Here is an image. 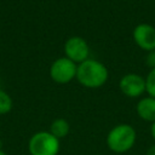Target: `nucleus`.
Here are the masks:
<instances>
[{"label":"nucleus","mask_w":155,"mask_h":155,"mask_svg":"<svg viewBox=\"0 0 155 155\" xmlns=\"http://www.w3.org/2000/svg\"><path fill=\"white\" fill-rule=\"evenodd\" d=\"M61 143L50 131H39L34 133L28 142L30 155H57Z\"/></svg>","instance_id":"7ed1b4c3"},{"label":"nucleus","mask_w":155,"mask_h":155,"mask_svg":"<svg viewBox=\"0 0 155 155\" xmlns=\"http://www.w3.org/2000/svg\"><path fill=\"white\" fill-rule=\"evenodd\" d=\"M137 140V133L133 126L120 124L114 126L107 134V147L116 154H125L133 148Z\"/></svg>","instance_id":"f03ea898"},{"label":"nucleus","mask_w":155,"mask_h":155,"mask_svg":"<svg viewBox=\"0 0 155 155\" xmlns=\"http://www.w3.org/2000/svg\"><path fill=\"white\" fill-rule=\"evenodd\" d=\"M145 92L148 96L155 98V68L150 69L145 78Z\"/></svg>","instance_id":"9b49d317"},{"label":"nucleus","mask_w":155,"mask_h":155,"mask_svg":"<svg viewBox=\"0 0 155 155\" xmlns=\"http://www.w3.org/2000/svg\"><path fill=\"white\" fill-rule=\"evenodd\" d=\"M136 111L142 120L154 122L155 121V98L147 96L139 99L136 105Z\"/></svg>","instance_id":"6e6552de"},{"label":"nucleus","mask_w":155,"mask_h":155,"mask_svg":"<svg viewBox=\"0 0 155 155\" xmlns=\"http://www.w3.org/2000/svg\"><path fill=\"white\" fill-rule=\"evenodd\" d=\"M134 44L143 51L149 52L155 50V27L149 23H139L132 31Z\"/></svg>","instance_id":"0eeeda50"},{"label":"nucleus","mask_w":155,"mask_h":155,"mask_svg":"<svg viewBox=\"0 0 155 155\" xmlns=\"http://www.w3.org/2000/svg\"><path fill=\"white\" fill-rule=\"evenodd\" d=\"M0 155H7V154H6V153H5V151H2V150H1V149H0Z\"/></svg>","instance_id":"2eb2a0df"},{"label":"nucleus","mask_w":155,"mask_h":155,"mask_svg":"<svg viewBox=\"0 0 155 155\" xmlns=\"http://www.w3.org/2000/svg\"><path fill=\"white\" fill-rule=\"evenodd\" d=\"M12 107H13V102L11 96L6 91L0 88V115H5L10 113L12 110Z\"/></svg>","instance_id":"9d476101"},{"label":"nucleus","mask_w":155,"mask_h":155,"mask_svg":"<svg viewBox=\"0 0 155 155\" xmlns=\"http://www.w3.org/2000/svg\"><path fill=\"white\" fill-rule=\"evenodd\" d=\"M56 138L61 139V138H64L68 136L69 131H70V125L69 122L63 119V117H58V119H54L51 125H50V130H48Z\"/></svg>","instance_id":"1a4fd4ad"},{"label":"nucleus","mask_w":155,"mask_h":155,"mask_svg":"<svg viewBox=\"0 0 155 155\" xmlns=\"http://www.w3.org/2000/svg\"><path fill=\"white\" fill-rule=\"evenodd\" d=\"M119 88L126 97H140L145 92V78L136 73L125 74L119 81Z\"/></svg>","instance_id":"423d86ee"},{"label":"nucleus","mask_w":155,"mask_h":155,"mask_svg":"<svg viewBox=\"0 0 155 155\" xmlns=\"http://www.w3.org/2000/svg\"><path fill=\"white\" fill-rule=\"evenodd\" d=\"M109 78L108 68L99 61L88 58L78 64L76 80L78 82L87 88L102 87Z\"/></svg>","instance_id":"f257e3e1"},{"label":"nucleus","mask_w":155,"mask_h":155,"mask_svg":"<svg viewBox=\"0 0 155 155\" xmlns=\"http://www.w3.org/2000/svg\"><path fill=\"white\" fill-rule=\"evenodd\" d=\"M63 51L64 57L69 58L76 64L88 59L90 56V46L87 41L81 36H70L67 39L63 46Z\"/></svg>","instance_id":"39448f33"},{"label":"nucleus","mask_w":155,"mask_h":155,"mask_svg":"<svg viewBox=\"0 0 155 155\" xmlns=\"http://www.w3.org/2000/svg\"><path fill=\"white\" fill-rule=\"evenodd\" d=\"M78 64L67 57H59L50 65V78L59 85H65L76 78Z\"/></svg>","instance_id":"20e7f679"},{"label":"nucleus","mask_w":155,"mask_h":155,"mask_svg":"<svg viewBox=\"0 0 155 155\" xmlns=\"http://www.w3.org/2000/svg\"><path fill=\"white\" fill-rule=\"evenodd\" d=\"M145 155H155V143L148 148V150H147V154H145Z\"/></svg>","instance_id":"ddd939ff"},{"label":"nucleus","mask_w":155,"mask_h":155,"mask_svg":"<svg viewBox=\"0 0 155 155\" xmlns=\"http://www.w3.org/2000/svg\"><path fill=\"white\" fill-rule=\"evenodd\" d=\"M144 62H145V64L150 69H154L155 68V50L147 52V54L144 57Z\"/></svg>","instance_id":"f8f14e48"},{"label":"nucleus","mask_w":155,"mask_h":155,"mask_svg":"<svg viewBox=\"0 0 155 155\" xmlns=\"http://www.w3.org/2000/svg\"><path fill=\"white\" fill-rule=\"evenodd\" d=\"M150 134H151L153 139L155 140V121L151 122V126H150Z\"/></svg>","instance_id":"4468645a"}]
</instances>
